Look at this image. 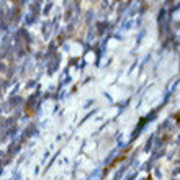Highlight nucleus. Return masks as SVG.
Masks as SVG:
<instances>
[{
	"mask_svg": "<svg viewBox=\"0 0 180 180\" xmlns=\"http://www.w3.org/2000/svg\"><path fill=\"white\" fill-rule=\"evenodd\" d=\"M147 180H152V177H151V175H149V177H147Z\"/></svg>",
	"mask_w": 180,
	"mask_h": 180,
	"instance_id": "1",
	"label": "nucleus"
}]
</instances>
